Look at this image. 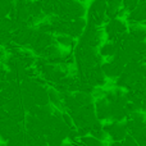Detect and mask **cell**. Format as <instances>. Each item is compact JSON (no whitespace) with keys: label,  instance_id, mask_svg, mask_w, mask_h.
I'll return each mask as SVG.
<instances>
[{"label":"cell","instance_id":"1","mask_svg":"<svg viewBox=\"0 0 146 146\" xmlns=\"http://www.w3.org/2000/svg\"><path fill=\"white\" fill-rule=\"evenodd\" d=\"M103 127L106 135L115 142H122L128 136V131H127L126 126H124V123H121V122H111V123L105 124Z\"/></svg>","mask_w":146,"mask_h":146},{"label":"cell","instance_id":"2","mask_svg":"<svg viewBox=\"0 0 146 146\" xmlns=\"http://www.w3.org/2000/svg\"><path fill=\"white\" fill-rule=\"evenodd\" d=\"M128 35L132 40L139 42H146V28L140 25H131L128 28Z\"/></svg>","mask_w":146,"mask_h":146},{"label":"cell","instance_id":"3","mask_svg":"<svg viewBox=\"0 0 146 146\" xmlns=\"http://www.w3.org/2000/svg\"><path fill=\"white\" fill-rule=\"evenodd\" d=\"M78 141H80V144L82 146H101L103 145V141H100V140L95 139L92 136H87V135L80 137Z\"/></svg>","mask_w":146,"mask_h":146}]
</instances>
